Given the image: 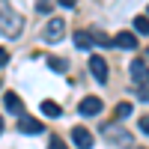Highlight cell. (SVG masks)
I'll return each mask as SVG.
<instances>
[{
  "label": "cell",
  "mask_w": 149,
  "mask_h": 149,
  "mask_svg": "<svg viewBox=\"0 0 149 149\" xmlns=\"http://www.w3.org/2000/svg\"><path fill=\"white\" fill-rule=\"evenodd\" d=\"M21 27H24L21 15H18L9 3H0V33H3L6 39H18V36H21Z\"/></svg>",
  "instance_id": "6da1fadb"
},
{
  "label": "cell",
  "mask_w": 149,
  "mask_h": 149,
  "mask_svg": "<svg viewBox=\"0 0 149 149\" xmlns=\"http://www.w3.org/2000/svg\"><path fill=\"white\" fill-rule=\"evenodd\" d=\"M42 36H45V42H51V45H54V42H60V39L66 36V21H63V18H51V21L45 24Z\"/></svg>",
  "instance_id": "7a4b0ae2"
},
{
  "label": "cell",
  "mask_w": 149,
  "mask_h": 149,
  "mask_svg": "<svg viewBox=\"0 0 149 149\" xmlns=\"http://www.w3.org/2000/svg\"><path fill=\"white\" fill-rule=\"evenodd\" d=\"M78 113L81 116H98V113H102V98H95V95L84 98V102L78 104Z\"/></svg>",
  "instance_id": "3957f363"
},
{
  "label": "cell",
  "mask_w": 149,
  "mask_h": 149,
  "mask_svg": "<svg viewBox=\"0 0 149 149\" xmlns=\"http://www.w3.org/2000/svg\"><path fill=\"white\" fill-rule=\"evenodd\" d=\"M90 72H93V78L98 81V84H104L107 81V63H104V57H90Z\"/></svg>",
  "instance_id": "277c9868"
},
{
  "label": "cell",
  "mask_w": 149,
  "mask_h": 149,
  "mask_svg": "<svg viewBox=\"0 0 149 149\" xmlns=\"http://www.w3.org/2000/svg\"><path fill=\"white\" fill-rule=\"evenodd\" d=\"M104 140H107V143L128 146V143H131V134H128V131H119V128H113V125H107V128H104Z\"/></svg>",
  "instance_id": "5b68a950"
},
{
  "label": "cell",
  "mask_w": 149,
  "mask_h": 149,
  "mask_svg": "<svg viewBox=\"0 0 149 149\" xmlns=\"http://www.w3.org/2000/svg\"><path fill=\"white\" fill-rule=\"evenodd\" d=\"M72 140H74V146H78V149H93V143H95L93 134L86 131V128H81V125L72 128Z\"/></svg>",
  "instance_id": "8992f818"
},
{
  "label": "cell",
  "mask_w": 149,
  "mask_h": 149,
  "mask_svg": "<svg viewBox=\"0 0 149 149\" xmlns=\"http://www.w3.org/2000/svg\"><path fill=\"white\" fill-rule=\"evenodd\" d=\"M3 104H6V110L9 113H24V102H21V95L18 93H3Z\"/></svg>",
  "instance_id": "52a82bcc"
},
{
  "label": "cell",
  "mask_w": 149,
  "mask_h": 149,
  "mask_svg": "<svg viewBox=\"0 0 149 149\" xmlns=\"http://www.w3.org/2000/svg\"><path fill=\"white\" fill-rule=\"evenodd\" d=\"M18 131H24V134H39L42 131V122L33 119V116H18Z\"/></svg>",
  "instance_id": "ba28073f"
},
{
  "label": "cell",
  "mask_w": 149,
  "mask_h": 149,
  "mask_svg": "<svg viewBox=\"0 0 149 149\" xmlns=\"http://www.w3.org/2000/svg\"><path fill=\"white\" fill-rule=\"evenodd\" d=\"M116 48H125V51H131V48H137V36L134 33H116V39H110Z\"/></svg>",
  "instance_id": "9c48e42d"
},
{
  "label": "cell",
  "mask_w": 149,
  "mask_h": 149,
  "mask_svg": "<svg viewBox=\"0 0 149 149\" xmlns=\"http://www.w3.org/2000/svg\"><path fill=\"white\" fill-rule=\"evenodd\" d=\"M131 78L137 81V84L146 81V57H137V60L131 63Z\"/></svg>",
  "instance_id": "30bf717a"
},
{
  "label": "cell",
  "mask_w": 149,
  "mask_h": 149,
  "mask_svg": "<svg viewBox=\"0 0 149 149\" xmlns=\"http://www.w3.org/2000/svg\"><path fill=\"white\" fill-rule=\"evenodd\" d=\"M42 113H45V116H51V119H57L60 113H63V110H60V104H57V102L45 98V102H42Z\"/></svg>",
  "instance_id": "8fae6325"
},
{
  "label": "cell",
  "mask_w": 149,
  "mask_h": 149,
  "mask_svg": "<svg viewBox=\"0 0 149 149\" xmlns=\"http://www.w3.org/2000/svg\"><path fill=\"white\" fill-rule=\"evenodd\" d=\"M45 63L54 72H69V60H63V57H45Z\"/></svg>",
  "instance_id": "7c38bea8"
},
{
  "label": "cell",
  "mask_w": 149,
  "mask_h": 149,
  "mask_svg": "<svg viewBox=\"0 0 149 149\" xmlns=\"http://www.w3.org/2000/svg\"><path fill=\"white\" fill-rule=\"evenodd\" d=\"M74 45H78V48H84V51H86V48L93 45L90 33H86V30H78V33H74Z\"/></svg>",
  "instance_id": "4fadbf2b"
},
{
  "label": "cell",
  "mask_w": 149,
  "mask_h": 149,
  "mask_svg": "<svg viewBox=\"0 0 149 149\" xmlns=\"http://www.w3.org/2000/svg\"><path fill=\"white\" fill-rule=\"evenodd\" d=\"M90 39L95 42V45H102V48H110L113 42H110V36H104L102 30H95V33H90Z\"/></svg>",
  "instance_id": "5bb4252c"
},
{
  "label": "cell",
  "mask_w": 149,
  "mask_h": 149,
  "mask_svg": "<svg viewBox=\"0 0 149 149\" xmlns=\"http://www.w3.org/2000/svg\"><path fill=\"white\" fill-rule=\"evenodd\" d=\"M134 30H137V33H149V18L137 15V18H134Z\"/></svg>",
  "instance_id": "9a60e30c"
},
{
  "label": "cell",
  "mask_w": 149,
  "mask_h": 149,
  "mask_svg": "<svg viewBox=\"0 0 149 149\" xmlns=\"http://www.w3.org/2000/svg\"><path fill=\"white\" fill-rule=\"evenodd\" d=\"M128 113H131V104H128V102H119V104H116V113H113V116H116V119H125Z\"/></svg>",
  "instance_id": "2e32d148"
},
{
  "label": "cell",
  "mask_w": 149,
  "mask_h": 149,
  "mask_svg": "<svg viewBox=\"0 0 149 149\" xmlns=\"http://www.w3.org/2000/svg\"><path fill=\"white\" fill-rule=\"evenodd\" d=\"M48 149H66V143L60 137H51V143H48Z\"/></svg>",
  "instance_id": "e0dca14e"
},
{
  "label": "cell",
  "mask_w": 149,
  "mask_h": 149,
  "mask_svg": "<svg viewBox=\"0 0 149 149\" xmlns=\"http://www.w3.org/2000/svg\"><path fill=\"white\" fill-rule=\"evenodd\" d=\"M9 63V51H6V48H0V69H3Z\"/></svg>",
  "instance_id": "ac0fdd59"
},
{
  "label": "cell",
  "mask_w": 149,
  "mask_h": 149,
  "mask_svg": "<svg viewBox=\"0 0 149 149\" xmlns=\"http://www.w3.org/2000/svg\"><path fill=\"white\" fill-rule=\"evenodd\" d=\"M36 9H39V12H48V9H51V3H48V0H39V3H36Z\"/></svg>",
  "instance_id": "d6986e66"
},
{
  "label": "cell",
  "mask_w": 149,
  "mask_h": 149,
  "mask_svg": "<svg viewBox=\"0 0 149 149\" xmlns=\"http://www.w3.org/2000/svg\"><path fill=\"white\" fill-rule=\"evenodd\" d=\"M60 3H63V6H66V9H72V6H74V3H78V0H60Z\"/></svg>",
  "instance_id": "ffe728a7"
},
{
  "label": "cell",
  "mask_w": 149,
  "mask_h": 149,
  "mask_svg": "<svg viewBox=\"0 0 149 149\" xmlns=\"http://www.w3.org/2000/svg\"><path fill=\"white\" fill-rule=\"evenodd\" d=\"M0 134H3V116H0Z\"/></svg>",
  "instance_id": "44dd1931"
},
{
  "label": "cell",
  "mask_w": 149,
  "mask_h": 149,
  "mask_svg": "<svg viewBox=\"0 0 149 149\" xmlns=\"http://www.w3.org/2000/svg\"><path fill=\"white\" fill-rule=\"evenodd\" d=\"M140 149H143V146H140Z\"/></svg>",
  "instance_id": "7402d4cb"
}]
</instances>
